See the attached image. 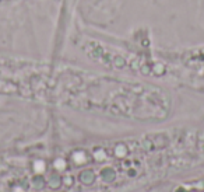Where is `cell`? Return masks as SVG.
<instances>
[{
    "label": "cell",
    "instance_id": "1",
    "mask_svg": "<svg viewBox=\"0 0 204 192\" xmlns=\"http://www.w3.org/2000/svg\"><path fill=\"white\" fill-rule=\"evenodd\" d=\"M91 72L0 55V94L80 111L91 88Z\"/></svg>",
    "mask_w": 204,
    "mask_h": 192
}]
</instances>
